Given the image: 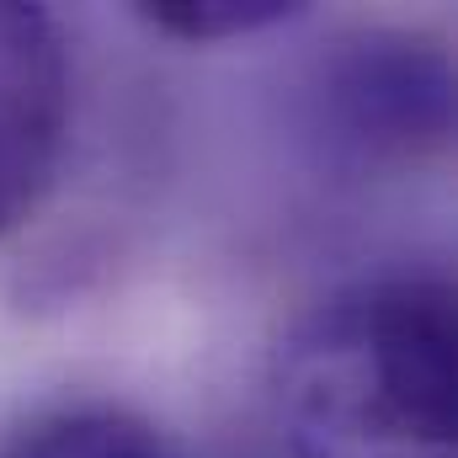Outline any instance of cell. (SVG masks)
Wrapping results in <instances>:
<instances>
[{
    "mask_svg": "<svg viewBox=\"0 0 458 458\" xmlns=\"http://www.w3.org/2000/svg\"><path fill=\"white\" fill-rule=\"evenodd\" d=\"M288 458H454V288L368 277L320 299L277 357Z\"/></svg>",
    "mask_w": 458,
    "mask_h": 458,
    "instance_id": "cell-1",
    "label": "cell"
},
{
    "mask_svg": "<svg viewBox=\"0 0 458 458\" xmlns=\"http://www.w3.org/2000/svg\"><path fill=\"white\" fill-rule=\"evenodd\" d=\"M310 128L331 160L389 171L437 155L454 133V59L421 32H357L310 86Z\"/></svg>",
    "mask_w": 458,
    "mask_h": 458,
    "instance_id": "cell-2",
    "label": "cell"
},
{
    "mask_svg": "<svg viewBox=\"0 0 458 458\" xmlns=\"http://www.w3.org/2000/svg\"><path fill=\"white\" fill-rule=\"evenodd\" d=\"M70 123V54L43 5L0 0V234L54 182Z\"/></svg>",
    "mask_w": 458,
    "mask_h": 458,
    "instance_id": "cell-3",
    "label": "cell"
},
{
    "mask_svg": "<svg viewBox=\"0 0 458 458\" xmlns=\"http://www.w3.org/2000/svg\"><path fill=\"white\" fill-rule=\"evenodd\" d=\"M0 458H176L171 443L123 405H54L0 437Z\"/></svg>",
    "mask_w": 458,
    "mask_h": 458,
    "instance_id": "cell-4",
    "label": "cell"
},
{
    "mask_svg": "<svg viewBox=\"0 0 458 458\" xmlns=\"http://www.w3.org/2000/svg\"><path fill=\"white\" fill-rule=\"evenodd\" d=\"M139 16L182 43H229L245 32H267L288 16H299V5L283 0H149L139 5Z\"/></svg>",
    "mask_w": 458,
    "mask_h": 458,
    "instance_id": "cell-5",
    "label": "cell"
}]
</instances>
